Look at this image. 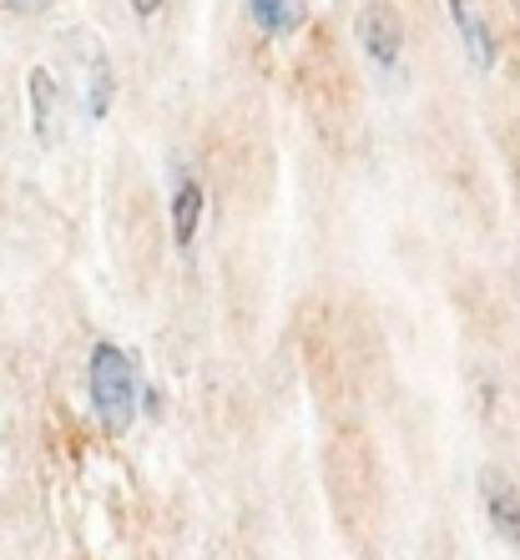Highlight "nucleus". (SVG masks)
Here are the masks:
<instances>
[{"instance_id": "nucleus-1", "label": "nucleus", "mask_w": 520, "mask_h": 560, "mask_svg": "<svg viewBox=\"0 0 520 560\" xmlns=\"http://www.w3.org/2000/svg\"><path fill=\"white\" fill-rule=\"evenodd\" d=\"M86 394H92V409L102 419V430L122 434L142 409V374H137V359L117 349V343H96L92 364H86Z\"/></svg>"}, {"instance_id": "nucleus-2", "label": "nucleus", "mask_w": 520, "mask_h": 560, "mask_svg": "<svg viewBox=\"0 0 520 560\" xmlns=\"http://www.w3.org/2000/svg\"><path fill=\"white\" fill-rule=\"evenodd\" d=\"M71 46H77V77H81V106H86V117L102 121L106 117V106H112V66H106L102 46H96L92 36H71Z\"/></svg>"}, {"instance_id": "nucleus-3", "label": "nucleus", "mask_w": 520, "mask_h": 560, "mask_svg": "<svg viewBox=\"0 0 520 560\" xmlns=\"http://www.w3.org/2000/svg\"><path fill=\"white\" fill-rule=\"evenodd\" d=\"M359 46H365V56L379 66V71H400V56H404L400 15H394L390 5H369V11H359Z\"/></svg>"}, {"instance_id": "nucleus-4", "label": "nucleus", "mask_w": 520, "mask_h": 560, "mask_svg": "<svg viewBox=\"0 0 520 560\" xmlns=\"http://www.w3.org/2000/svg\"><path fill=\"white\" fill-rule=\"evenodd\" d=\"M481 500H485V521L495 525V535L510 550H520V490L500 469H481Z\"/></svg>"}, {"instance_id": "nucleus-5", "label": "nucleus", "mask_w": 520, "mask_h": 560, "mask_svg": "<svg viewBox=\"0 0 520 560\" xmlns=\"http://www.w3.org/2000/svg\"><path fill=\"white\" fill-rule=\"evenodd\" d=\"M31 121H36V137L46 147L61 142L66 131V117H61V81L46 71V66H36L31 71Z\"/></svg>"}, {"instance_id": "nucleus-6", "label": "nucleus", "mask_w": 520, "mask_h": 560, "mask_svg": "<svg viewBox=\"0 0 520 560\" xmlns=\"http://www.w3.org/2000/svg\"><path fill=\"white\" fill-rule=\"evenodd\" d=\"M203 183H197L193 172H177V183H172V237H177V248H193L197 228H203Z\"/></svg>"}, {"instance_id": "nucleus-7", "label": "nucleus", "mask_w": 520, "mask_h": 560, "mask_svg": "<svg viewBox=\"0 0 520 560\" xmlns=\"http://www.w3.org/2000/svg\"><path fill=\"white\" fill-rule=\"evenodd\" d=\"M450 15H455V31L460 40H465L470 61H475V71H495V61H500V46H495L490 26H485V15L470 5V0H450Z\"/></svg>"}, {"instance_id": "nucleus-8", "label": "nucleus", "mask_w": 520, "mask_h": 560, "mask_svg": "<svg viewBox=\"0 0 520 560\" xmlns=\"http://www.w3.org/2000/svg\"><path fill=\"white\" fill-rule=\"evenodd\" d=\"M247 15L263 36H293L303 26V0H247Z\"/></svg>"}, {"instance_id": "nucleus-9", "label": "nucleus", "mask_w": 520, "mask_h": 560, "mask_svg": "<svg viewBox=\"0 0 520 560\" xmlns=\"http://www.w3.org/2000/svg\"><path fill=\"white\" fill-rule=\"evenodd\" d=\"M162 5H167V0H131V11L142 15V21H152V15L162 11Z\"/></svg>"}, {"instance_id": "nucleus-10", "label": "nucleus", "mask_w": 520, "mask_h": 560, "mask_svg": "<svg viewBox=\"0 0 520 560\" xmlns=\"http://www.w3.org/2000/svg\"><path fill=\"white\" fill-rule=\"evenodd\" d=\"M5 5H11L15 15H31V11H41V5H46V0H5Z\"/></svg>"}, {"instance_id": "nucleus-11", "label": "nucleus", "mask_w": 520, "mask_h": 560, "mask_svg": "<svg viewBox=\"0 0 520 560\" xmlns=\"http://www.w3.org/2000/svg\"><path fill=\"white\" fill-rule=\"evenodd\" d=\"M142 409L157 419V415H162V394H157V389H147V394H142Z\"/></svg>"}]
</instances>
